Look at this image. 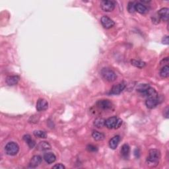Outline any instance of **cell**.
<instances>
[{"label":"cell","mask_w":169,"mask_h":169,"mask_svg":"<svg viewBox=\"0 0 169 169\" xmlns=\"http://www.w3.org/2000/svg\"><path fill=\"white\" fill-rule=\"evenodd\" d=\"M136 11L140 14H145L148 12V9L141 3H137L136 4Z\"/></svg>","instance_id":"cell-16"},{"label":"cell","mask_w":169,"mask_h":169,"mask_svg":"<svg viewBox=\"0 0 169 169\" xmlns=\"http://www.w3.org/2000/svg\"><path fill=\"white\" fill-rule=\"evenodd\" d=\"M44 159L48 164H51L56 161V157L52 153H46L44 154Z\"/></svg>","instance_id":"cell-14"},{"label":"cell","mask_w":169,"mask_h":169,"mask_svg":"<svg viewBox=\"0 0 169 169\" xmlns=\"http://www.w3.org/2000/svg\"><path fill=\"white\" fill-rule=\"evenodd\" d=\"M122 124V120L116 116H112L105 120L104 125L108 129L119 128Z\"/></svg>","instance_id":"cell-2"},{"label":"cell","mask_w":169,"mask_h":169,"mask_svg":"<svg viewBox=\"0 0 169 169\" xmlns=\"http://www.w3.org/2000/svg\"><path fill=\"white\" fill-rule=\"evenodd\" d=\"M162 42L164 44H169V40H168V36H165L162 39Z\"/></svg>","instance_id":"cell-29"},{"label":"cell","mask_w":169,"mask_h":169,"mask_svg":"<svg viewBox=\"0 0 169 169\" xmlns=\"http://www.w3.org/2000/svg\"><path fill=\"white\" fill-rule=\"evenodd\" d=\"M42 159L40 155H34L31 159L29 165L31 168H36L42 162Z\"/></svg>","instance_id":"cell-11"},{"label":"cell","mask_w":169,"mask_h":169,"mask_svg":"<svg viewBox=\"0 0 169 169\" xmlns=\"http://www.w3.org/2000/svg\"><path fill=\"white\" fill-rule=\"evenodd\" d=\"M101 24L103 26V27L107 28V29H109L112 27H113L114 25H115V22L113 21L109 17L107 16H103L102 17V18L101 19Z\"/></svg>","instance_id":"cell-8"},{"label":"cell","mask_w":169,"mask_h":169,"mask_svg":"<svg viewBox=\"0 0 169 169\" xmlns=\"http://www.w3.org/2000/svg\"><path fill=\"white\" fill-rule=\"evenodd\" d=\"M52 168H57V169H64L65 167L62 164H57L52 167Z\"/></svg>","instance_id":"cell-30"},{"label":"cell","mask_w":169,"mask_h":169,"mask_svg":"<svg viewBox=\"0 0 169 169\" xmlns=\"http://www.w3.org/2000/svg\"><path fill=\"white\" fill-rule=\"evenodd\" d=\"M160 75L162 78H167L169 76V67L168 65H165L160 71Z\"/></svg>","instance_id":"cell-23"},{"label":"cell","mask_w":169,"mask_h":169,"mask_svg":"<svg viewBox=\"0 0 169 169\" xmlns=\"http://www.w3.org/2000/svg\"><path fill=\"white\" fill-rule=\"evenodd\" d=\"M101 7L106 12H110L115 8V4L112 1H102L101 2Z\"/></svg>","instance_id":"cell-6"},{"label":"cell","mask_w":169,"mask_h":169,"mask_svg":"<svg viewBox=\"0 0 169 169\" xmlns=\"http://www.w3.org/2000/svg\"><path fill=\"white\" fill-rule=\"evenodd\" d=\"M144 96H148V97H152V96H157L158 94H157V91L154 90V88L152 87H149L148 89L145 91L144 93Z\"/></svg>","instance_id":"cell-22"},{"label":"cell","mask_w":169,"mask_h":169,"mask_svg":"<svg viewBox=\"0 0 169 169\" xmlns=\"http://www.w3.org/2000/svg\"><path fill=\"white\" fill-rule=\"evenodd\" d=\"M105 124V120L103 118H96L94 122V125L97 128H101Z\"/></svg>","instance_id":"cell-24"},{"label":"cell","mask_w":169,"mask_h":169,"mask_svg":"<svg viewBox=\"0 0 169 169\" xmlns=\"http://www.w3.org/2000/svg\"><path fill=\"white\" fill-rule=\"evenodd\" d=\"M161 158V154L159 150L151 149L149 151V156L147 159V165L151 167L158 165Z\"/></svg>","instance_id":"cell-1"},{"label":"cell","mask_w":169,"mask_h":169,"mask_svg":"<svg viewBox=\"0 0 169 169\" xmlns=\"http://www.w3.org/2000/svg\"><path fill=\"white\" fill-rule=\"evenodd\" d=\"M92 136L94 139H95L96 141H102L104 139V135L102 133L99 132L97 131H94L92 133Z\"/></svg>","instance_id":"cell-20"},{"label":"cell","mask_w":169,"mask_h":169,"mask_svg":"<svg viewBox=\"0 0 169 169\" xmlns=\"http://www.w3.org/2000/svg\"><path fill=\"white\" fill-rule=\"evenodd\" d=\"M120 141V137L119 136H116L113 137L109 141V146L112 149H115L118 147Z\"/></svg>","instance_id":"cell-15"},{"label":"cell","mask_w":169,"mask_h":169,"mask_svg":"<svg viewBox=\"0 0 169 169\" xmlns=\"http://www.w3.org/2000/svg\"><path fill=\"white\" fill-rule=\"evenodd\" d=\"M164 116H165V118H168V107L164 110Z\"/></svg>","instance_id":"cell-31"},{"label":"cell","mask_w":169,"mask_h":169,"mask_svg":"<svg viewBox=\"0 0 169 169\" xmlns=\"http://www.w3.org/2000/svg\"><path fill=\"white\" fill-rule=\"evenodd\" d=\"M48 103L45 99H41L37 101L36 110L38 111L39 112L44 111L48 109Z\"/></svg>","instance_id":"cell-10"},{"label":"cell","mask_w":169,"mask_h":169,"mask_svg":"<svg viewBox=\"0 0 169 169\" xmlns=\"http://www.w3.org/2000/svg\"><path fill=\"white\" fill-rule=\"evenodd\" d=\"M131 64L137 68H143L145 66L146 64L144 62H142L141 60L137 59H132L131 60Z\"/></svg>","instance_id":"cell-21"},{"label":"cell","mask_w":169,"mask_h":169,"mask_svg":"<svg viewBox=\"0 0 169 169\" xmlns=\"http://www.w3.org/2000/svg\"><path fill=\"white\" fill-rule=\"evenodd\" d=\"M128 10L130 13H133L136 11V4L134 2H130L128 5Z\"/></svg>","instance_id":"cell-27"},{"label":"cell","mask_w":169,"mask_h":169,"mask_svg":"<svg viewBox=\"0 0 169 169\" xmlns=\"http://www.w3.org/2000/svg\"><path fill=\"white\" fill-rule=\"evenodd\" d=\"M101 73L103 78L108 82H113L115 81L117 78L116 74L115 73V72H114L113 70H110V68L104 67L102 69Z\"/></svg>","instance_id":"cell-3"},{"label":"cell","mask_w":169,"mask_h":169,"mask_svg":"<svg viewBox=\"0 0 169 169\" xmlns=\"http://www.w3.org/2000/svg\"><path fill=\"white\" fill-rule=\"evenodd\" d=\"M125 84L124 83H120L117 85H114L110 90V94H119L125 89Z\"/></svg>","instance_id":"cell-9"},{"label":"cell","mask_w":169,"mask_h":169,"mask_svg":"<svg viewBox=\"0 0 169 169\" xmlns=\"http://www.w3.org/2000/svg\"><path fill=\"white\" fill-rule=\"evenodd\" d=\"M33 134L34 136H36L37 137H39V138H46L47 134L44 131L41 130H35L34 131Z\"/></svg>","instance_id":"cell-26"},{"label":"cell","mask_w":169,"mask_h":169,"mask_svg":"<svg viewBox=\"0 0 169 169\" xmlns=\"http://www.w3.org/2000/svg\"><path fill=\"white\" fill-rule=\"evenodd\" d=\"M5 153L9 154V155L14 156L18 153L19 151V147L18 144L15 142H9L8 144L5 145Z\"/></svg>","instance_id":"cell-4"},{"label":"cell","mask_w":169,"mask_h":169,"mask_svg":"<svg viewBox=\"0 0 169 169\" xmlns=\"http://www.w3.org/2000/svg\"><path fill=\"white\" fill-rule=\"evenodd\" d=\"M159 103V99L158 96H152L148 97V99L146 100L145 104L147 107L149 109H153L155 108Z\"/></svg>","instance_id":"cell-7"},{"label":"cell","mask_w":169,"mask_h":169,"mask_svg":"<svg viewBox=\"0 0 169 169\" xmlns=\"http://www.w3.org/2000/svg\"><path fill=\"white\" fill-rule=\"evenodd\" d=\"M23 139L25 140V142L28 144V147H29L30 149H33V147H34V146H35V145H36L35 141H34V140L32 139V137H31V136L30 135L27 134V135L24 136Z\"/></svg>","instance_id":"cell-19"},{"label":"cell","mask_w":169,"mask_h":169,"mask_svg":"<svg viewBox=\"0 0 169 169\" xmlns=\"http://www.w3.org/2000/svg\"><path fill=\"white\" fill-rule=\"evenodd\" d=\"M51 149V145L49 144V143L46 141H41L37 145V149L41 151H47Z\"/></svg>","instance_id":"cell-17"},{"label":"cell","mask_w":169,"mask_h":169,"mask_svg":"<svg viewBox=\"0 0 169 169\" xmlns=\"http://www.w3.org/2000/svg\"><path fill=\"white\" fill-rule=\"evenodd\" d=\"M96 107L102 110H109L113 107L112 103L109 100H100L96 102Z\"/></svg>","instance_id":"cell-5"},{"label":"cell","mask_w":169,"mask_h":169,"mask_svg":"<svg viewBox=\"0 0 169 169\" xmlns=\"http://www.w3.org/2000/svg\"><path fill=\"white\" fill-rule=\"evenodd\" d=\"M130 146H129L128 144H124L122 145L121 149V154L124 158L125 159L128 158L129 157V154H130Z\"/></svg>","instance_id":"cell-18"},{"label":"cell","mask_w":169,"mask_h":169,"mask_svg":"<svg viewBox=\"0 0 169 169\" xmlns=\"http://www.w3.org/2000/svg\"><path fill=\"white\" fill-rule=\"evenodd\" d=\"M87 149L88 151H90V152H95V151L98 150V149H97V147H95V146H94L93 145H88L87 147Z\"/></svg>","instance_id":"cell-28"},{"label":"cell","mask_w":169,"mask_h":169,"mask_svg":"<svg viewBox=\"0 0 169 169\" xmlns=\"http://www.w3.org/2000/svg\"><path fill=\"white\" fill-rule=\"evenodd\" d=\"M19 81V77L17 75H11L7 77L5 79L7 85L9 86H14L18 83Z\"/></svg>","instance_id":"cell-13"},{"label":"cell","mask_w":169,"mask_h":169,"mask_svg":"<svg viewBox=\"0 0 169 169\" xmlns=\"http://www.w3.org/2000/svg\"><path fill=\"white\" fill-rule=\"evenodd\" d=\"M149 87H150V86L148 84H140L139 85L138 87H137V91H138V92L144 94L145 91H147Z\"/></svg>","instance_id":"cell-25"},{"label":"cell","mask_w":169,"mask_h":169,"mask_svg":"<svg viewBox=\"0 0 169 169\" xmlns=\"http://www.w3.org/2000/svg\"><path fill=\"white\" fill-rule=\"evenodd\" d=\"M168 8L165 7L160 9L158 12V16L160 19L163 21H168Z\"/></svg>","instance_id":"cell-12"}]
</instances>
